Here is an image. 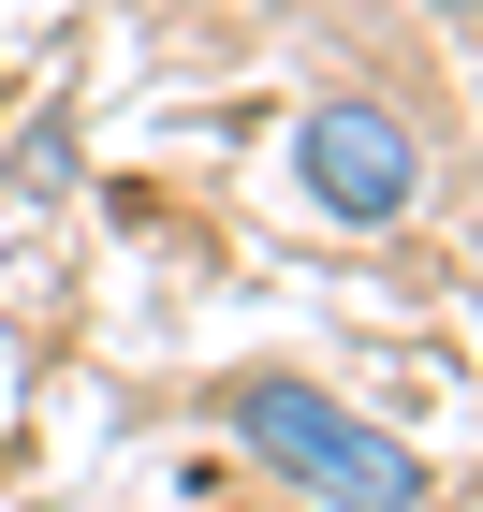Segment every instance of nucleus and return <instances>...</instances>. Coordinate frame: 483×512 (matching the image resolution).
Returning a JSON list of instances; mask_svg holds the SVG:
<instances>
[{
  "instance_id": "7ed1b4c3",
  "label": "nucleus",
  "mask_w": 483,
  "mask_h": 512,
  "mask_svg": "<svg viewBox=\"0 0 483 512\" xmlns=\"http://www.w3.org/2000/svg\"><path fill=\"white\" fill-rule=\"evenodd\" d=\"M425 15H440V30H469V15H483V0H425Z\"/></svg>"
},
{
  "instance_id": "f257e3e1",
  "label": "nucleus",
  "mask_w": 483,
  "mask_h": 512,
  "mask_svg": "<svg viewBox=\"0 0 483 512\" xmlns=\"http://www.w3.org/2000/svg\"><path fill=\"white\" fill-rule=\"evenodd\" d=\"M235 439L279 483H308L322 512H440V498H425V454H410L396 425L337 410L322 381H235Z\"/></svg>"
},
{
  "instance_id": "f03ea898",
  "label": "nucleus",
  "mask_w": 483,
  "mask_h": 512,
  "mask_svg": "<svg viewBox=\"0 0 483 512\" xmlns=\"http://www.w3.org/2000/svg\"><path fill=\"white\" fill-rule=\"evenodd\" d=\"M293 191L337 220V235H396L425 205V132L396 103H308L293 118Z\"/></svg>"
}]
</instances>
